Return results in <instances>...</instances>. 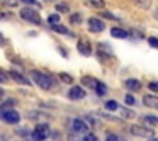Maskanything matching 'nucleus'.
<instances>
[{"instance_id":"nucleus-1","label":"nucleus","mask_w":158,"mask_h":141,"mask_svg":"<svg viewBox=\"0 0 158 141\" xmlns=\"http://www.w3.org/2000/svg\"><path fill=\"white\" fill-rule=\"evenodd\" d=\"M29 77H31L32 82L38 87H41L43 90H49L53 87V83H55V80H53L51 77L43 73V72H39V70H31V72H29Z\"/></svg>"},{"instance_id":"nucleus-2","label":"nucleus","mask_w":158,"mask_h":141,"mask_svg":"<svg viewBox=\"0 0 158 141\" xmlns=\"http://www.w3.org/2000/svg\"><path fill=\"white\" fill-rule=\"evenodd\" d=\"M49 133H51V129H49L48 124H38L36 129L31 133V136H32L34 141H44L46 138L49 136Z\"/></svg>"},{"instance_id":"nucleus-3","label":"nucleus","mask_w":158,"mask_h":141,"mask_svg":"<svg viewBox=\"0 0 158 141\" xmlns=\"http://www.w3.org/2000/svg\"><path fill=\"white\" fill-rule=\"evenodd\" d=\"M21 17L27 22H32V24H43L41 15L38 14V10H32V9H29V7H26L21 10Z\"/></svg>"},{"instance_id":"nucleus-4","label":"nucleus","mask_w":158,"mask_h":141,"mask_svg":"<svg viewBox=\"0 0 158 141\" xmlns=\"http://www.w3.org/2000/svg\"><path fill=\"white\" fill-rule=\"evenodd\" d=\"M0 117H2V121H4L5 124H17L19 121H21V116H19L17 110L14 109H5L0 112Z\"/></svg>"},{"instance_id":"nucleus-5","label":"nucleus","mask_w":158,"mask_h":141,"mask_svg":"<svg viewBox=\"0 0 158 141\" xmlns=\"http://www.w3.org/2000/svg\"><path fill=\"white\" fill-rule=\"evenodd\" d=\"M129 131H131V134H134V136H138V138H148V139H150V136L153 134V133H151V129L143 127V126H138V124L131 126Z\"/></svg>"},{"instance_id":"nucleus-6","label":"nucleus","mask_w":158,"mask_h":141,"mask_svg":"<svg viewBox=\"0 0 158 141\" xmlns=\"http://www.w3.org/2000/svg\"><path fill=\"white\" fill-rule=\"evenodd\" d=\"M72 129H73V133H77V134H82V133L87 134L89 133V126H87L85 119H73Z\"/></svg>"},{"instance_id":"nucleus-7","label":"nucleus","mask_w":158,"mask_h":141,"mask_svg":"<svg viewBox=\"0 0 158 141\" xmlns=\"http://www.w3.org/2000/svg\"><path fill=\"white\" fill-rule=\"evenodd\" d=\"M104 29H106V24H104L100 19H97V17L89 19V31L90 32H102Z\"/></svg>"},{"instance_id":"nucleus-8","label":"nucleus","mask_w":158,"mask_h":141,"mask_svg":"<svg viewBox=\"0 0 158 141\" xmlns=\"http://www.w3.org/2000/svg\"><path fill=\"white\" fill-rule=\"evenodd\" d=\"M68 97L72 100H80V99H83V97H85V90L82 89V87H72V89H70V92H68Z\"/></svg>"},{"instance_id":"nucleus-9","label":"nucleus","mask_w":158,"mask_h":141,"mask_svg":"<svg viewBox=\"0 0 158 141\" xmlns=\"http://www.w3.org/2000/svg\"><path fill=\"white\" fill-rule=\"evenodd\" d=\"M77 48H78L80 55H83V56H90V55H92V46H90L85 39H80L78 44H77Z\"/></svg>"},{"instance_id":"nucleus-10","label":"nucleus","mask_w":158,"mask_h":141,"mask_svg":"<svg viewBox=\"0 0 158 141\" xmlns=\"http://www.w3.org/2000/svg\"><path fill=\"white\" fill-rule=\"evenodd\" d=\"M143 104L146 107H151V109H158V97H155V95H144L143 97Z\"/></svg>"},{"instance_id":"nucleus-11","label":"nucleus","mask_w":158,"mask_h":141,"mask_svg":"<svg viewBox=\"0 0 158 141\" xmlns=\"http://www.w3.org/2000/svg\"><path fill=\"white\" fill-rule=\"evenodd\" d=\"M126 87H127V90H131V92H138V90L141 89V82L139 80H134V78H127L126 82Z\"/></svg>"},{"instance_id":"nucleus-12","label":"nucleus","mask_w":158,"mask_h":141,"mask_svg":"<svg viewBox=\"0 0 158 141\" xmlns=\"http://www.w3.org/2000/svg\"><path fill=\"white\" fill-rule=\"evenodd\" d=\"M10 77H12V78H14L17 83H21V85H29V83H31V82H29V78H24V77H22L21 73L14 72V70L10 72Z\"/></svg>"},{"instance_id":"nucleus-13","label":"nucleus","mask_w":158,"mask_h":141,"mask_svg":"<svg viewBox=\"0 0 158 141\" xmlns=\"http://www.w3.org/2000/svg\"><path fill=\"white\" fill-rule=\"evenodd\" d=\"M110 36H112V38H117V39H123V38H127V32L121 27H112L110 29Z\"/></svg>"},{"instance_id":"nucleus-14","label":"nucleus","mask_w":158,"mask_h":141,"mask_svg":"<svg viewBox=\"0 0 158 141\" xmlns=\"http://www.w3.org/2000/svg\"><path fill=\"white\" fill-rule=\"evenodd\" d=\"M82 83L87 87H92V89H97V85H99V80H95L94 77H83L82 78Z\"/></svg>"},{"instance_id":"nucleus-15","label":"nucleus","mask_w":158,"mask_h":141,"mask_svg":"<svg viewBox=\"0 0 158 141\" xmlns=\"http://www.w3.org/2000/svg\"><path fill=\"white\" fill-rule=\"evenodd\" d=\"M27 117L31 121H39V119H48V116L43 112H38V110H32V112H27Z\"/></svg>"},{"instance_id":"nucleus-16","label":"nucleus","mask_w":158,"mask_h":141,"mask_svg":"<svg viewBox=\"0 0 158 141\" xmlns=\"http://www.w3.org/2000/svg\"><path fill=\"white\" fill-rule=\"evenodd\" d=\"M85 4L89 7H94V9H104L106 4H104V0H85Z\"/></svg>"},{"instance_id":"nucleus-17","label":"nucleus","mask_w":158,"mask_h":141,"mask_svg":"<svg viewBox=\"0 0 158 141\" xmlns=\"http://www.w3.org/2000/svg\"><path fill=\"white\" fill-rule=\"evenodd\" d=\"M51 29H53V31H56V32H60V34H68V36H73L72 32L68 31V27H65V26H61V24H55V26H51Z\"/></svg>"},{"instance_id":"nucleus-18","label":"nucleus","mask_w":158,"mask_h":141,"mask_svg":"<svg viewBox=\"0 0 158 141\" xmlns=\"http://www.w3.org/2000/svg\"><path fill=\"white\" fill-rule=\"evenodd\" d=\"M17 104V100L15 99H5L4 102H2V110H5V109H12V107Z\"/></svg>"},{"instance_id":"nucleus-19","label":"nucleus","mask_w":158,"mask_h":141,"mask_svg":"<svg viewBox=\"0 0 158 141\" xmlns=\"http://www.w3.org/2000/svg\"><path fill=\"white\" fill-rule=\"evenodd\" d=\"M143 121L146 124H151V126H156L158 124V117L156 116H143Z\"/></svg>"},{"instance_id":"nucleus-20","label":"nucleus","mask_w":158,"mask_h":141,"mask_svg":"<svg viewBox=\"0 0 158 141\" xmlns=\"http://www.w3.org/2000/svg\"><path fill=\"white\" fill-rule=\"evenodd\" d=\"M133 2L141 9H150V5H151V0H133Z\"/></svg>"},{"instance_id":"nucleus-21","label":"nucleus","mask_w":158,"mask_h":141,"mask_svg":"<svg viewBox=\"0 0 158 141\" xmlns=\"http://www.w3.org/2000/svg\"><path fill=\"white\" fill-rule=\"evenodd\" d=\"M95 92H97V95H106V92H107V87H106V83H102V82H99V85H97V89H95Z\"/></svg>"},{"instance_id":"nucleus-22","label":"nucleus","mask_w":158,"mask_h":141,"mask_svg":"<svg viewBox=\"0 0 158 141\" xmlns=\"http://www.w3.org/2000/svg\"><path fill=\"white\" fill-rule=\"evenodd\" d=\"M121 116H123V119H131V117H134V112L129 109H123L121 110Z\"/></svg>"},{"instance_id":"nucleus-23","label":"nucleus","mask_w":158,"mask_h":141,"mask_svg":"<svg viewBox=\"0 0 158 141\" xmlns=\"http://www.w3.org/2000/svg\"><path fill=\"white\" fill-rule=\"evenodd\" d=\"M82 14H73L72 17H70V22H72V24H80V22H82Z\"/></svg>"},{"instance_id":"nucleus-24","label":"nucleus","mask_w":158,"mask_h":141,"mask_svg":"<svg viewBox=\"0 0 158 141\" xmlns=\"http://www.w3.org/2000/svg\"><path fill=\"white\" fill-rule=\"evenodd\" d=\"M48 22H49L51 26L58 24V22H60V15H58V14H51V15L48 17Z\"/></svg>"},{"instance_id":"nucleus-25","label":"nucleus","mask_w":158,"mask_h":141,"mask_svg":"<svg viewBox=\"0 0 158 141\" xmlns=\"http://www.w3.org/2000/svg\"><path fill=\"white\" fill-rule=\"evenodd\" d=\"M60 78H61V82H65V83H72L73 82L72 75H68V73H60Z\"/></svg>"},{"instance_id":"nucleus-26","label":"nucleus","mask_w":158,"mask_h":141,"mask_svg":"<svg viewBox=\"0 0 158 141\" xmlns=\"http://www.w3.org/2000/svg\"><path fill=\"white\" fill-rule=\"evenodd\" d=\"M106 109L107 110H116L117 109V102L116 100H109V102H106Z\"/></svg>"},{"instance_id":"nucleus-27","label":"nucleus","mask_w":158,"mask_h":141,"mask_svg":"<svg viewBox=\"0 0 158 141\" xmlns=\"http://www.w3.org/2000/svg\"><path fill=\"white\" fill-rule=\"evenodd\" d=\"M56 10H58V12H61V14H66V12H68L70 9H68V5H66V4H58Z\"/></svg>"},{"instance_id":"nucleus-28","label":"nucleus","mask_w":158,"mask_h":141,"mask_svg":"<svg viewBox=\"0 0 158 141\" xmlns=\"http://www.w3.org/2000/svg\"><path fill=\"white\" fill-rule=\"evenodd\" d=\"M83 141H99V139H97V136H95V134L87 133V134H83Z\"/></svg>"},{"instance_id":"nucleus-29","label":"nucleus","mask_w":158,"mask_h":141,"mask_svg":"<svg viewBox=\"0 0 158 141\" xmlns=\"http://www.w3.org/2000/svg\"><path fill=\"white\" fill-rule=\"evenodd\" d=\"M21 2H24L26 5H32V7H41V4L38 0H21Z\"/></svg>"},{"instance_id":"nucleus-30","label":"nucleus","mask_w":158,"mask_h":141,"mask_svg":"<svg viewBox=\"0 0 158 141\" xmlns=\"http://www.w3.org/2000/svg\"><path fill=\"white\" fill-rule=\"evenodd\" d=\"M100 15H104V17H107V19H112V21H117L116 15L110 14V12H106V10H100Z\"/></svg>"},{"instance_id":"nucleus-31","label":"nucleus","mask_w":158,"mask_h":141,"mask_svg":"<svg viewBox=\"0 0 158 141\" xmlns=\"http://www.w3.org/2000/svg\"><path fill=\"white\" fill-rule=\"evenodd\" d=\"M134 102H136V99H134L131 93H127V95H126V104H127V106H133Z\"/></svg>"},{"instance_id":"nucleus-32","label":"nucleus","mask_w":158,"mask_h":141,"mask_svg":"<svg viewBox=\"0 0 158 141\" xmlns=\"http://www.w3.org/2000/svg\"><path fill=\"white\" fill-rule=\"evenodd\" d=\"M148 43H150L153 48H158V39L156 38H148Z\"/></svg>"},{"instance_id":"nucleus-33","label":"nucleus","mask_w":158,"mask_h":141,"mask_svg":"<svg viewBox=\"0 0 158 141\" xmlns=\"http://www.w3.org/2000/svg\"><path fill=\"white\" fill-rule=\"evenodd\" d=\"M150 90H153V92H158V82H150Z\"/></svg>"},{"instance_id":"nucleus-34","label":"nucleus","mask_w":158,"mask_h":141,"mask_svg":"<svg viewBox=\"0 0 158 141\" xmlns=\"http://www.w3.org/2000/svg\"><path fill=\"white\" fill-rule=\"evenodd\" d=\"M106 141H119V138H117L116 134H107Z\"/></svg>"},{"instance_id":"nucleus-35","label":"nucleus","mask_w":158,"mask_h":141,"mask_svg":"<svg viewBox=\"0 0 158 141\" xmlns=\"http://www.w3.org/2000/svg\"><path fill=\"white\" fill-rule=\"evenodd\" d=\"M17 2L19 0H5L4 5H17Z\"/></svg>"},{"instance_id":"nucleus-36","label":"nucleus","mask_w":158,"mask_h":141,"mask_svg":"<svg viewBox=\"0 0 158 141\" xmlns=\"http://www.w3.org/2000/svg\"><path fill=\"white\" fill-rule=\"evenodd\" d=\"M17 134H19V136H27L29 131H27V129H19V131H17Z\"/></svg>"},{"instance_id":"nucleus-37","label":"nucleus","mask_w":158,"mask_h":141,"mask_svg":"<svg viewBox=\"0 0 158 141\" xmlns=\"http://www.w3.org/2000/svg\"><path fill=\"white\" fill-rule=\"evenodd\" d=\"M2 82H7V73H5V72H2Z\"/></svg>"},{"instance_id":"nucleus-38","label":"nucleus","mask_w":158,"mask_h":141,"mask_svg":"<svg viewBox=\"0 0 158 141\" xmlns=\"http://www.w3.org/2000/svg\"><path fill=\"white\" fill-rule=\"evenodd\" d=\"M155 19H156V21H158V9H156V10H155Z\"/></svg>"},{"instance_id":"nucleus-39","label":"nucleus","mask_w":158,"mask_h":141,"mask_svg":"<svg viewBox=\"0 0 158 141\" xmlns=\"http://www.w3.org/2000/svg\"><path fill=\"white\" fill-rule=\"evenodd\" d=\"M150 141H158V138H150Z\"/></svg>"},{"instance_id":"nucleus-40","label":"nucleus","mask_w":158,"mask_h":141,"mask_svg":"<svg viewBox=\"0 0 158 141\" xmlns=\"http://www.w3.org/2000/svg\"><path fill=\"white\" fill-rule=\"evenodd\" d=\"M44 2H53V0H44Z\"/></svg>"}]
</instances>
